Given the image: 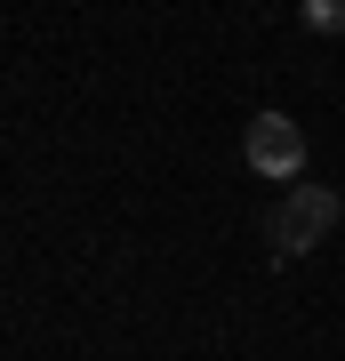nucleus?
<instances>
[{
    "instance_id": "nucleus-1",
    "label": "nucleus",
    "mask_w": 345,
    "mask_h": 361,
    "mask_svg": "<svg viewBox=\"0 0 345 361\" xmlns=\"http://www.w3.org/2000/svg\"><path fill=\"white\" fill-rule=\"evenodd\" d=\"M337 217H345V201L329 193V185H305V193H289V201L265 217V241H273V257H313V249L329 241Z\"/></svg>"
},
{
    "instance_id": "nucleus-2",
    "label": "nucleus",
    "mask_w": 345,
    "mask_h": 361,
    "mask_svg": "<svg viewBox=\"0 0 345 361\" xmlns=\"http://www.w3.org/2000/svg\"><path fill=\"white\" fill-rule=\"evenodd\" d=\"M241 153H249L257 177H305V129L289 113H257L241 129Z\"/></svg>"
},
{
    "instance_id": "nucleus-3",
    "label": "nucleus",
    "mask_w": 345,
    "mask_h": 361,
    "mask_svg": "<svg viewBox=\"0 0 345 361\" xmlns=\"http://www.w3.org/2000/svg\"><path fill=\"white\" fill-rule=\"evenodd\" d=\"M297 25H305V32H345V0H305Z\"/></svg>"
}]
</instances>
